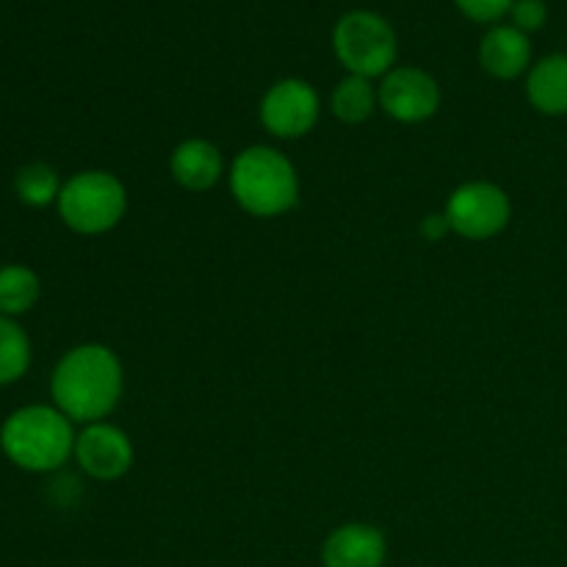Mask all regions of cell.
<instances>
[{
    "label": "cell",
    "mask_w": 567,
    "mask_h": 567,
    "mask_svg": "<svg viewBox=\"0 0 567 567\" xmlns=\"http://www.w3.org/2000/svg\"><path fill=\"white\" fill-rule=\"evenodd\" d=\"M125 391V369L105 343H81L64 352L50 374V396L72 424L105 421Z\"/></svg>",
    "instance_id": "obj_1"
},
{
    "label": "cell",
    "mask_w": 567,
    "mask_h": 567,
    "mask_svg": "<svg viewBox=\"0 0 567 567\" xmlns=\"http://www.w3.org/2000/svg\"><path fill=\"white\" fill-rule=\"evenodd\" d=\"M72 421L53 404H28L0 424V452L28 474L59 471L75 454Z\"/></svg>",
    "instance_id": "obj_2"
},
{
    "label": "cell",
    "mask_w": 567,
    "mask_h": 567,
    "mask_svg": "<svg viewBox=\"0 0 567 567\" xmlns=\"http://www.w3.org/2000/svg\"><path fill=\"white\" fill-rule=\"evenodd\" d=\"M227 183L238 208L255 219H277L299 203L297 166L280 150L264 144H252L233 158Z\"/></svg>",
    "instance_id": "obj_3"
},
{
    "label": "cell",
    "mask_w": 567,
    "mask_h": 567,
    "mask_svg": "<svg viewBox=\"0 0 567 567\" xmlns=\"http://www.w3.org/2000/svg\"><path fill=\"white\" fill-rule=\"evenodd\" d=\"M55 208L78 236H103L125 219L127 188L114 172L83 169L64 181Z\"/></svg>",
    "instance_id": "obj_4"
},
{
    "label": "cell",
    "mask_w": 567,
    "mask_h": 567,
    "mask_svg": "<svg viewBox=\"0 0 567 567\" xmlns=\"http://www.w3.org/2000/svg\"><path fill=\"white\" fill-rule=\"evenodd\" d=\"M332 50L347 75L385 78L396 66L399 39L391 22L369 9L347 11L332 28Z\"/></svg>",
    "instance_id": "obj_5"
},
{
    "label": "cell",
    "mask_w": 567,
    "mask_h": 567,
    "mask_svg": "<svg viewBox=\"0 0 567 567\" xmlns=\"http://www.w3.org/2000/svg\"><path fill=\"white\" fill-rule=\"evenodd\" d=\"M443 214L452 236L465 241H491L507 230L513 219V199L498 183L468 181L449 194Z\"/></svg>",
    "instance_id": "obj_6"
},
{
    "label": "cell",
    "mask_w": 567,
    "mask_h": 567,
    "mask_svg": "<svg viewBox=\"0 0 567 567\" xmlns=\"http://www.w3.org/2000/svg\"><path fill=\"white\" fill-rule=\"evenodd\" d=\"M321 116V97L313 83L302 78H282L266 89L260 100V122L277 138L308 136Z\"/></svg>",
    "instance_id": "obj_7"
},
{
    "label": "cell",
    "mask_w": 567,
    "mask_h": 567,
    "mask_svg": "<svg viewBox=\"0 0 567 567\" xmlns=\"http://www.w3.org/2000/svg\"><path fill=\"white\" fill-rule=\"evenodd\" d=\"M380 109L402 125H421L441 109V83L421 66H393L380 78Z\"/></svg>",
    "instance_id": "obj_8"
},
{
    "label": "cell",
    "mask_w": 567,
    "mask_h": 567,
    "mask_svg": "<svg viewBox=\"0 0 567 567\" xmlns=\"http://www.w3.org/2000/svg\"><path fill=\"white\" fill-rule=\"evenodd\" d=\"M83 474L94 482H116L133 468L136 449L131 435L109 421L86 424L75 437V454Z\"/></svg>",
    "instance_id": "obj_9"
},
{
    "label": "cell",
    "mask_w": 567,
    "mask_h": 567,
    "mask_svg": "<svg viewBox=\"0 0 567 567\" xmlns=\"http://www.w3.org/2000/svg\"><path fill=\"white\" fill-rule=\"evenodd\" d=\"M388 540L371 524H343L321 546L324 567H385Z\"/></svg>",
    "instance_id": "obj_10"
},
{
    "label": "cell",
    "mask_w": 567,
    "mask_h": 567,
    "mask_svg": "<svg viewBox=\"0 0 567 567\" xmlns=\"http://www.w3.org/2000/svg\"><path fill=\"white\" fill-rule=\"evenodd\" d=\"M480 66L496 81H515L532 70V39L515 25H491L480 39Z\"/></svg>",
    "instance_id": "obj_11"
},
{
    "label": "cell",
    "mask_w": 567,
    "mask_h": 567,
    "mask_svg": "<svg viewBox=\"0 0 567 567\" xmlns=\"http://www.w3.org/2000/svg\"><path fill=\"white\" fill-rule=\"evenodd\" d=\"M169 172L177 186L186 192L203 194L210 192L225 175V158L221 150L208 138H186L177 144L169 155Z\"/></svg>",
    "instance_id": "obj_12"
},
{
    "label": "cell",
    "mask_w": 567,
    "mask_h": 567,
    "mask_svg": "<svg viewBox=\"0 0 567 567\" xmlns=\"http://www.w3.org/2000/svg\"><path fill=\"white\" fill-rule=\"evenodd\" d=\"M526 97L543 116H567V53L543 55L526 72Z\"/></svg>",
    "instance_id": "obj_13"
},
{
    "label": "cell",
    "mask_w": 567,
    "mask_h": 567,
    "mask_svg": "<svg viewBox=\"0 0 567 567\" xmlns=\"http://www.w3.org/2000/svg\"><path fill=\"white\" fill-rule=\"evenodd\" d=\"M39 297H42V282L37 271L22 264L0 266V316L17 319L37 308Z\"/></svg>",
    "instance_id": "obj_14"
},
{
    "label": "cell",
    "mask_w": 567,
    "mask_h": 567,
    "mask_svg": "<svg viewBox=\"0 0 567 567\" xmlns=\"http://www.w3.org/2000/svg\"><path fill=\"white\" fill-rule=\"evenodd\" d=\"M330 105L332 114L341 122H347V125H363L380 109V92H377L374 81H369V78L347 75L343 81H338Z\"/></svg>",
    "instance_id": "obj_15"
},
{
    "label": "cell",
    "mask_w": 567,
    "mask_h": 567,
    "mask_svg": "<svg viewBox=\"0 0 567 567\" xmlns=\"http://www.w3.org/2000/svg\"><path fill=\"white\" fill-rule=\"evenodd\" d=\"M31 338L17 319L0 316V388L14 385L31 369Z\"/></svg>",
    "instance_id": "obj_16"
},
{
    "label": "cell",
    "mask_w": 567,
    "mask_h": 567,
    "mask_svg": "<svg viewBox=\"0 0 567 567\" xmlns=\"http://www.w3.org/2000/svg\"><path fill=\"white\" fill-rule=\"evenodd\" d=\"M61 186L64 183H61L59 172L50 164H42V161L20 166L14 175V194L28 208H48V205H55L59 203Z\"/></svg>",
    "instance_id": "obj_17"
},
{
    "label": "cell",
    "mask_w": 567,
    "mask_h": 567,
    "mask_svg": "<svg viewBox=\"0 0 567 567\" xmlns=\"http://www.w3.org/2000/svg\"><path fill=\"white\" fill-rule=\"evenodd\" d=\"M515 0H454L457 11L480 25H498V20L509 17Z\"/></svg>",
    "instance_id": "obj_18"
},
{
    "label": "cell",
    "mask_w": 567,
    "mask_h": 567,
    "mask_svg": "<svg viewBox=\"0 0 567 567\" xmlns=\"http://www.w3.org/2000/svg\"><path fill=\"white\" fill-rule=\"evenodd\" d=\"M548 22V3L546 0H515L509 9V25L524 31L526 37L540 31Z\"/></svg>",
    "instance_id": "obj_19"
},
{
    "label": "cell",
    "mask_w": 567,
    "mask_h": 567,
    "mask_svg": "<svg viewBox=\"0 0 567 567\" xmlns=\"http://www.w3.org/2000/svg\"><path fill=\"white\" fill-rule=\"evenodd\" d=\"M421 236L426 241H441V238L452 236V227H449L446 214H430L424 221H421Z\"/></svg>",
    "instance_id": "obj_20"
}]
</instances>
